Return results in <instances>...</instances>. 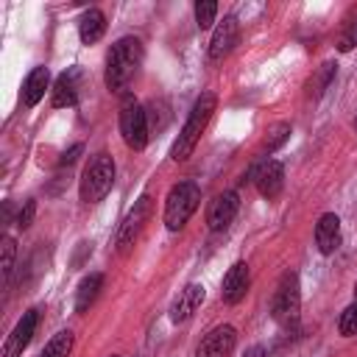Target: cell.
Here are the masks:
<instances>
[{
  "instance_id": "obj_30",
  "label": "cell",
  "mask_w": 357,
  "mask_h": 357,
  "mask_svg": "<svg viewBox=\"0 0 357 357\" xmlns=\"http://www.w3.org/2000/svg\"><path fill=\"white\" fill-rule=\"evenodd\" d=\"M112 357H117V354H112Z\"/></svg>"
},
{
  "instance_id": "obj_22",
  "label": "cell",
  "mask_w": 357,
  "mask_h": 357,
  "mask_svg": "<svg viewBox=\"0 0 357 357\" xmlns=\"http://www.w3.org/2000/svg\"><path fill=\"white\" fill-rule=\"evenodd\" d=\"M337 329L343 337H354L357 335V301L349 304L343 312H340V321H337Z\"/></svg>"
},
{
  "instance_id": "obj_11",
  "label": "cell",
  "mask_w": 357,
  "mask_h": 357,
  "mask_svg": "<svg viewBox=\"0 0 357 357\" xmlns=\"http://www.w3.org/2000/svg\"><path fill=\"white\" fill-rule=\"evenodd\" d=\"M237 209H240V198H237V192H220L212 204H209V209H206V223H209V229L212 231H223L231 220H234V215H237Z\"/></svg>"
},
{
  "instance_id": "obj_27",
  "label": "cell",
  "mask_w": 357,
  "mask_h": 357,
  "mask_svg": "<svg viewBox=\"0 0 357 357\" xmlns=\"http://www.w3.org/2000/svg\"><path fill=\"white\" fill-rule=\"evenodd\" d=\"M81 151H84L81 145H73V148H70V151L61 156V162H59V165H61V167H64V165H73V162L78 159V153H81Z\"/></svg>"
},
{
  "instance_id": "obj_29",
  "label": "cell",
  "mask_w": 357,
  "mask_h": 357,
  "mask_svg": "<svg viewBox=\"0 0 357 357\" xmlns=\"http://www.w3.org/2000/svg\"><path fill=\"white\" fill-rule=\"evenodd\" d=\"M354 301H357V284H354Z\"/></svg>"
},
{
  "instance_id": "obj_12",
  "label": "cell",
  "mask_w": 357,
  "mask_h": 357,
  "mask_svg": "<svg viewBox=\"0 0 357 357\" xmlns=\"http://www.w3.org/2000/svg\"><path fill=\"white\" fill-rule=\"evenodd\" d=\"M237 36H240V25L234 17H223V22L215 28L212 39H209V59L212 61H220L223 56L231 53V47L237 45Z\"/></svg>"
},
{
  "instance_id": "obj_19",
  "label": "cell",
  "mask_w": 357,
  "mask_h": 357,
  "mask_svg": "<svg viewBox=\"0 0 357 357\" xmlns=\"http://www.w3.org/2000/svg\"><path fill=\"white\" fill-rule=\"evenodd\" d=\"M100 287H103V273H89V276L78 284V293H75V312H86V310L95 304Z\"/></svg>"
},
{
  "instance_id": "obj_5",
  "label": "cell",
  "mask_w": 357,
  "mask_h": 357,
  "mask_svg": "<svg viewBox=\"0 0 357 357\" xmlns=\"http://www.w3.org/2000/svg\"><path fill=\"white\" fill-rule=\"evenodd\" d=\"M120 134L131 151H142L148 145V114L137 103V98L128 92L123 95V103H120Z\"/></svg>"
},
{
  "instance_id": "obj_9",
  "label": "cell",
  "mask_w": 357,
  "mask_h": 357,
  "mask_svg": "<svg viewBox=\"0 0 357 357\" xmlns=\"http://www.w3.org/2000/svg\"><path fill=\"white\" fill-rule=\"evenodd\" d=\"M248 178L257 184V190L265 195V198H276L282 192V184H284V167L282 162L276 159H265L259 167H254L248 173Z\"/></svg>"
},
{
  "instance_id": "obj_25",
  "label": "cell",
  "mask_w": 357,
  "mask_h": 357,
  "mask_svg": "<svg viewBox=\"0 0 357 357\" xmlns=\"http://www.w3.org/2000/svg\"><path fill=\"white\" fill-rule=\"evenodd\" d=\"M287 134H290V126H287V123H279V126H273V128H271V137L265 139V148H268V151L279 148V145L287 139Z\"/></svg>"
},
{
  "instance_id": "obj_18",
  "label": "cell",
  "mask_w": 357,
  "mask_h": 357,
  "mask_svg": "<svg viewBox=\"0 0 357 357\" xmlns=\"http://www.w3.org/2000/svg\"><path fill=\"white\" fill-rule=\"evenodd\" d=\"M103 31H106V17H103V11H100V8L84 11V17H81V22H78V36H81V42H84V45H95V42L103 36Z\"/></svg>"
},
{
  "instance_id": "obj_8",
  "label": "cell",
  "mask_w": 357,
  "mask_h": 357,
  "mask_svg": "<svg viewBox=\"0 0 357 357\" xmlns=\"http://www.w3.org/2000/svg\"><path fill=\"white\" fill-rule=\"evenodd\" d=\"M36 324H39V312H36V310L22 312V318L17 321V326L11 329V335L6 337L0 357H20V354L25 351V346L31 343V337H33V332H36Z\"/></svg>"
},
{
  "instance_id": "obj_14",
  "label": "cell",
  "mask_w": 357,
  "mask_h": 357,
  "mask_svg": "<svg viewBox=\"0 0 357 357\" xmlns=\"http://www.w3.org/2000/svg\"><path fill=\"white\" fill-rule=\"evenodd\" d=\"M204 284H198V282H192V284H187L178 296H176V301L170 304V321L173 324H181V321H187L198 307H201V301H204Z\"/></svg>"
},
{
  "instance_id": "obj_13",
  "label": "cell",
  "mask_w": 357,
  "mask_h": 357,
  "mask_svg": "<svg viewBox=\"0 0 357 357\" xmlns=\"http://www.w3.org/2000/svg\"><path fill=\"white\" fill-rule=\"evenodd\" d=\"M248 282H251V273H248V265L245 262H234L226 276H223V284H220V296L226 304H237L245 293H248Z\"/></svg>"
},
{
  "instance_id": "obj_31",
  "label": "cell",
  "mask_w": 357,
  "mask_h": 357,
  "mask_svg": "<svg viewBox=\"0 0 357 357\" xmlns=\"http://www.w3.org/2000/svg\"><path fill=\"white\" fill-rule=\"evenodd\" d=\"M354 126H357V120H354Z\"/></svg>"
},
{
  "instance_id": "obj_16",
  "label": "cell",
  "mask_w": 357,
  "mask_h": 357,
  "mask_svg": "<svg viewBox=\"0 0 357 357\" xmlns=\"http://www.w3.org/2000/svg\"><path fill=\"white\" fill-rule=\"evenodd\" d=\"M50 100H53V106H75L78 103V70H67L56 78Z\"/></svg>"
},
{
  "instance_id": "obj_2",
  "label": "cell",
  "mask_w": 357,
  "mask_h": 357,
  "mask_svg": "<svg viewBox=\"0 0 357 357\" xmlns=\"http://www.w3.org/2000/svg\"><path fill=\"white\" fill-rule=\"evenodd\" d=\"M215 106H218V98H215L212 92H204V95L195 100V106L190 109V117L184 120V126H181V131H178V137H176V142H173V148H170V156H173L176 162H184V159L192 156V151H195V145H198L204 128H206L209 120H212Z\"/></svg>"
},
{
  "instance_id": "obj_17",
  "label": "cell",
  "mask_w": 357,
  "mask_h": 357,
  "mask_svg": "<svg viewBox=\"0 0 357 357\" xmlns=\"http://www.w3.org/2000/svg\"><path fill=\"white\" fill-rule=\"evenodd\" d=\"M47 81H50V73L47 67H33L22 84V103L25 106H36L42 98H45V89H47Z\"/></svg>"
},
{
  "instance_id": "obj_21",
  "label": "cell",
  "mask_w": 357,
  "mask_h": 357,
  "mask_svg": "<svg viewBox=\"0 0 357 357\" xmlns=\"http://www.w3.org/2000/svg\"><path fill=\"white\" fill-rule=\"evenodd\" d=\"M215 14H218V3L215 0H198L195 3V22H198V28H209L215 22Z\"/></svg>"
},
{
  "instance_id": "obj_6",
  "label": "cell",
  "mask_w": 357,
  "mask_h": 357,
  "mask_svg": "<svg viewBox=\"0 0 357 357\" xmlns=\"http://www.w3.org/2000/svg\"><path fill=\"white\" fill-rule=\"evenodd\" d=\"M298 310H301V290H298V276L296 273H284L273 301H271V315L276 324L282 326H296L298 324Z\"/></svg>"
},
{
  "instance_id": "obj_1",
  "label": "cell",
  "mask_w": 357,
  "mask_h": 357,
  "mask_svg": "<svg viewBox=\"0 0 357 357\" xmlns=\"http://www.w3.org/2000/svg\"><path fill=\"white\" fill-rule=\"evenodd\" d=\"M142 42L137 36H123L112 45L106 59V86L112 92H126L128 81L137 75L142 64Z\"/></svg>"
},
{
  "instance_id": "obj_24",
  "label": "cell",
  "mask_w": 357,
  "mask_h": 357,
  "mask_svg": "<svg viewBox=\"0 0 357 357\" xmlns=\"http://www.w3.org/2000/svg\"><path fill=\"white\" fill-rule=\"evenodd\" d=\"M332 75H335V67H332V64H324V67L318 70V75H315V78L310 81V92H312V95L318 98V95H321V92H324L326 86H329Z\"/></svg>"
},
{
  "instance_id": "obj_20",
  "label": "cell",
  "mask_w": 357,
  "mask_h": 357,
  "mask_svg": "<svg viewBox=\"0 0 357 357\" xmlns=\"http://www.w3.org/2000/svg\"><path fill=\"white\" fill-rule=\"evenodd\" d=\"M70 351H73V332L64 329L47 340V346L42 349L39 357H70Z\"/></svg>"
},
{
  "instance_id": "obj_3",
  "label": "cell",
  "mask_w": 357,
  "mask_h": 357,
  "mask_svg": "<svg viewBox=\"0 0 357 357\" xmlns=\"http://www.w3.org/2000/svg\"><path fill=\"white\" fill-rule=\"evenodd\" d=\"M201 204V190L195 181H178L170 187L167 198H165V226L170 231L184 229V223L192 218V212Z\"/></svg>"
},
{
  "instance_id": "obj_7",
  "label": "cell",
  "mask_w": 357,
  "mask_h": 357,
  "mask_svg": "<svg viewBox=\"0 0 357 357\" xmlns=\"http://www.w3.org/2000/svg\"><path fill=\"white\" fill-rule=\"evenodd\" d=\"M151 209H153L151 195H139V198L134 201V206H131L128 215L123 218V223H120V229H117V237H114V245H117L120 254H126V251L134 245V240L139 237L142 226L151 220Z\"/></svg>"
},
{
  "instance_id": "obj_15",
  "label": "cell",
  "mask_w": 357,
  "mask_h": 357,
  "mask_svg": "<svg viewBox=\"0 0 357 357\" xmlns=\"http://www.w3.org/2000/svg\"><path fill=\"white\" fill-rule=\"evenodd\" d=\"M315 245L321 254H332L340 245V218L335 212H326L315 223Z\"/></svg>"
},
{
  "instance_id": "obj_10",
  "label": "cell",
  "mask_w": 357,
  "mask_h": 357,
  "mask_svg": "<svg viewBox=\"0 0 357 357\" xmlns=\"http://www.w3.org/2000/svg\"><path fill=\"white\" fill-rule=\"evenodd\" d=\"M234 343H237V332L234 326L223 324V326H215L198 346L195 357H229L234 351Z\"/></svg>"
},
{
  "instance_id": "obj_28",
  "label": "cell",
  "mask_w": 357,
  "mask_h": 357,
  "mask_svg": "<svg viewBox=\"0 0 357 357\" xmlns=\"http://www.w3.org/2000/svg\"><path fill=\"white\" fill-rule=\"evenodd\" d=\"M243 357H268V351H265L262 346H251V349H245Z\"/></svg>"
},
{
  "instance_id": "obj_23",
  "label": "cell",
  "mask_w": 357,
  "mask_h": 357,
  "mask_svg": "<svg viewBox=\"0 0 357 357\" xmlns=\"http://www.w3.org/2000/svg\"><path fill=\"white\" fill-rule=\"evenodd\" d=\"M14 254H17V243L11 237H3V262H0V271H3V282H8L11 271H14Z\"/></svg>"
},
{
  "instance_id": "obj_26",
  "label": "cell",
  "mask_w": 357,
  "mask_h": 357,
  "mask_svg": "<svg viewBox=\"0 0 357 357\" xmlns=\"http://www.w3.org/2000/svg\"><path fill=\"white\" fill-rule=\"evenodd\" d=\"M33 215H36V201H33V198H28V201L22 204L20 215H17V226H20V229H28V226L33 223Z\"/></svg>"
},
{
  "instance_id": "obj_4",
  "label": "cell",
  "mask_w": 357,
  "mask_h": 357,
  "mask_svg": "<svg viewBox=\"0 0 357 357\" xmlns=\"http://www.w3.org/2000/svg\"><path fill=\"white\" fill-rule=\"evenodd\" d=\"M112 184H114V162L109 153H98L81 176V201L84 204L100 201L112 190Z\"/></svg>"
}]
</instances>
